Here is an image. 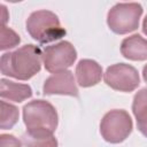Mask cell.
Listing matches in <instances>:
<instances>
[{
	"label": "cell",
	"instance_id": "1",
	"mask_svg": "<svg viewBox=\"0 0 147 147\" xmlns=\"http://www.w3.org/2000/svg\"><path fill=\"white\" fill-rule=\"evenodd\" d=\"M41 59L42 54L37 46L24 45L1 56V74L20 80H28L40 70Z\"/></svg>",
	"mask_w": 147,
	"mask_h": 147
},
{
	"label": "cell",
	"instance_id": "2",
	"mask_svg": "<svg viewBox=\"0 0 147 147\" xmlns=\"http://www.w3.org/2000/svg\"><path fill=\"white\" fill-rule=\"evenodd\" d=\"M23 119L30 134H53L57 126V113L45 100H34L25 105Z\"/></svg>",
	"mask_w": 147,
	"mask_h": 147
},
{
	"label": "cell",
	"instance_id": "3",
	"mask_svg": "<svg viewBox=\"0 0 147 147\" xmlns=\"http://www.w3.org/2000/svg\"><path fill=\"white\" fill-rule=\"evenodd\" d=\"M26 31L40 44L57 40L65 34V30L61 26L57 16L49 10L32 13L26 21Z\"/></svg>",
	"mask_w": 147,
	"mask_h": 147
},
{
	"label": "cell",
	"instance_id": "4",
	"mask_svg": "<svg viewBox=\"0 0 147 147\" xmlns=\"http://www.w3.org/2000/svg\"><path fill=\"white\" fill-rule=\"evenodd\" d=\"M141 14L142 7L137 2L117 3L109 10L107 23L115 33H129L138 28Z\"/></svg>",
	"mask_w": 147,
	"mask_h": 147
},
{
	"label": "cell",
	"instance_id": "5",
	"mask_svg": "<svg viewBox=\"0 0 147 147\" xmlns=\"http://www.w3.org/2000/svg\"><path fill=\"white\" fill-rule=\"evenodd\" d=\"M132 131V119L125 110H110L100 124V133L103 139L111 144L124 141Z\"/></svg>",
	"mask_w": 147,
	"mask_h": 147
},
{
	"label": "cell",
	"instance_id": "6",
	"mask_svg": "<svg viewBox=\"0 0 147 147\" xmlns=\"http://www.w3.org/2000/svg\"><path fill=\"white\" fill-rule=\"evenodd\" d=\"M77 57L75 47L68 41L48 46L42 52V62L47 71L60 72L74 64Z\"/></svg>",
	"mask_w": 147,
	"mask_h": 147
},
{
	"label": "cell",
	"instance_id": "7",
	"mask_svg": "<svg viewBox=\"0 0 147 147\" xmlns=\"http://www.w3.org/2000/svg\"><path fill=\"white\" fill-rule=\"evenodd\" d=\"M105 82L114 90L131 92L138 87L140 79L136 68L125 63H117L107 69Z\"/></svg>",
	"mask_w": 147,
	"mask_h": 147
},
{
	"label": "cell",
	"instance_id": "8",
	"mask_svg": "<svg viewBox=\"0 0 147 147\" xmlns=\"http://www.w3.org/2000/svg\"><path fill=\"white\" fill-rule=\"evenodd\" d=\"M44 94L78 96V88L76 86L72 72H70L69 70H63L60 72H55L54 75L48 77L44 84Z\"/></svg>",
	"mask_w": 147,
	"mask_h": 147
},
{
	"label": "cell",
	"instance_id": "9",
	"mask_svg": "<svg viewBox=\"0 0 147 147\" xmlns=\"http://www.w3.org/2000/svg\"><path fill=\"white\" fill-rule=\"evenodd\" d=\"M76 77L80 86H93L101 80L102 68L93 60H80L76 67Z\"/></svg>",
	"mask_w": 147,
	"mask_h": 147
},
{
	"label": "cell",
	"instance_id": "10",
	"mask_svg": "<svg viewBox=\"0 0 147 147\" xmlns=\"http://www.w3.org/2000/svg\"><path fill=\"white\" fill-rule=\"evenodd\" d=\"M121 53L124 57L133 61L147 59V40L139 34L125 38L121 45Z\"/></svg>",
	"mask_w": 147,
	"mask_h": 147
},
{
	"label": "cell",
	"instance_id": "11",
	"mask_svg": "<svg viewBox=\"0 0 147 147\" xmlns=\"http://www.w3.org/2000/svg\"><path fill=\"white\" fill-rule=\"evenodd\" d=\"M0 95L2 99H8L15 102H21L32 95V90L29 85L18 84L7 79H1Z\"/></svg>",
	"mask_w": 147,
	"mask_h": 147
},
{
	"label": "cell",
	"instance_id": "12",
	"mask_svg": "<svg viewBox=\"0 0 147 147\" xmlns=\"http://www.w3.org/2000/svg\"><path fill=\"white\" fill-rule=\"evenodd\" d=\"M132 110L139 131L147 137V88L140 90L133 98Z\"/></svg>",
	"mask_w": 147,
	"mask_h": 147
},
{
	"label": "cell",
	"instance_id": "13",
	"mask_svg": "<svg viewBox=\"0 0 147 147\" xmlns=\"http://www.w3.org/2000/svg\"><path fill=\"white\" fill-rule=\"evenodd\" d=\"M22 139L26 147H57L56 138L53 134H30L26 132Z\"/></svg>",
	"mask_w": 147,
	"mask_h": 147
},
{
	"label": "cell",
	"instance_id": "14",
	"mask_svg": "<svg viewBox=\"0 0 147 147\" xmlns=\"http://www.w3.org/2000/svg\"><path fill=\"white\" fill-rule=\"evenodd\" d=\"M0 107H1L0 127L2 130L11 129L18 119V109L13 105L7 103L6 101H1Z\"/></svg>",
	"mask_w": 147,
	"mask_h": 147
},
{
	"label": "cell",
	"instance_id": "15",
	"mask_svg": "<svg viewBox=\"0 0 147 147\" xmlns=\"http://www.w3.org/2000/svg\"><path fill=\"white\" fill-rule=\"evenodd\" d=\"M20 36L16 34L10 28H7L6 25H1L0 31V49L5 51L7 48L15 47L20 42Z\"/></svg>",
	"mask_w": 147,
	"mask_h": 147
},
{
	"label": "cell",
	"instance_id": "16",
	"mask_svg": "<svg viewBox=\"0 0 147 147\" xmlns=\"http://www.w3.org/2000/svg\"><path fill=\"white\" fill-rule=\"evenodd\" d=\"M0 146L1 147H22L21 141L10 134L0 136Z\"/></svg>",
	"mask_w": 147,
	"mask_h": 147
},
{
	"label": "cell",
	"instance_id": "17",
	"mask_svg": "<svg viewBox=\"0 0 147 147\" xmlns=\"http://www.w3.org/2000/svg\"><path fill=\"white\" fill-rule=\"evenodd\" d=\"M1 9H2V16H1V22H2V25H5V23L7 22L8 17H7V10H6V7L3 5H1Z\"/></svg>",
	"mask_w": 147,
	"mask_h": 147
},
{
	"label": "cell",
	"instance_id": "18",
	"mask_svg": "<svg viewBox=\"0 0 147 147\" xmlns=\"http://www.w3.org/2000/svg\"><path fill=\"white\" fill-rule=\"evenodd\" d=\"M142 31H144L145 34H147V16L145 17L144 23H142Z\"/></svg>",
	"mask_w": 147,
	"mask_h": 147
},
{
	"label": "cell",
	"instance_id": "19",
	"mask_svg": "<svg viewBox=\"0 0 147 147\" xmlns=\"http://www.w3.org/2000/svg\"><path fill=\"white\" fill-rule=\"evenodd\" d=\"M142 76H144V79L146 80L147 83V64L144 67V70H142Z\"/></svg>",
	"mask_w": 147,
	"mask_h": 147
}]
</instances>
